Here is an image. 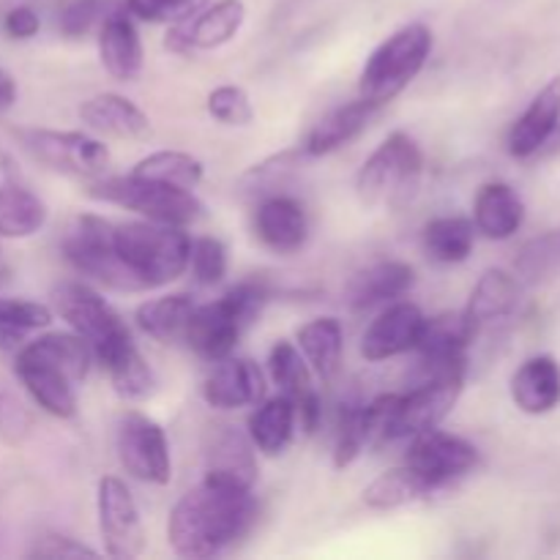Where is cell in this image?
<instances>
[{"mask_svg":"<svg viewBox=\"0 0 560 560\" xmlns=\"http://www.w3.org/2000/svg\"><path fill=\"white\" fill-rule=\"evenodd\" d=\"M38 27H42V20H38V14L31 5H16V9H11L3 20V31L9 33V38H14V42H27V38L36 36Z\"/></svg>","mask_w":560,"mask_h":560,"instance_id":"7dc6e473","label":"cell"},{"mask_svg":"<svg viewBox=\"0 0 560 560\" xmlns=\"http://www.w3.org/2000/svg\"><path fill=\"white\" fill-rule=\"evenodd\" d=\"M47 224V206L27 186L0 184V238H31Z\"/></svg>","mask_w":560,"mask_h":560,"instance_id":"836d02e7","label":"cell"},{"mask_svg":"<svg viewBox=\"0 0 560 560\" xmlns=\"http://www.w3.org/2000/svg\"><path fill=\"white\" fill-rule=\"evenodd\" d=\"M416 284L413 266L402 260H381L361 268L345 290V301L353 312L375 310L381 304H392L408 295Z\"/></svg>","mask_w":560,"mask_h":560,"instance_id":"44dd1931","label":"cell"},{"mask_svg":"<svg viewBox=\"0 0 560 560\" xmlns=\"http://www.w3.org/2000/svg\"><path fill=\"white\" fill-rule=\"evenodd\" d=\"M257 512L252 487L206 474L170 512L167 541L180 558H213L249 534Z\"/></svg>","mask_w":560,"mask_h":560,"instance_id":"6da1fadb","label":"cell"},{"mask_svg":"<svg viewBox=\"0 0 560 560\" xmlns=\"http://www.w3.org/2000/svg\"><path fill=\"white\" fill-rule=\"evenodd\" d=\"M131 175L195 191L206 178V164L186 151H156L151 156L140 159Z\"/></svg>","mask_w":560,"mask_h":560,"instance_id":"74e56055","label":"cell"},{"mask_svg":"<svg viewBox=\"0 0 560 560\" xmlns=\"http://www.w3.org/2000/svg\"><path fill=\"white\" fill-rule=\"evenodd\" d=\"M474 244L476 228L465 217H438L427 222L424 233H421V246H424L427 257H432L441 266L465 262L474 252Z\"/></svg>","mask_w":560,"mask_h":560,"instance_id":"d6a6232c","label":"cell"},{"mask_svg":"<svg viewBox=\"0 0 560 560\" xmlns=\"http://www.w3.org/2000/svg\"><path fill=\"white\" fill-rule=\"evenodd\" d=\"M424 320V312L416 304H410V301H392L364 331L361 355L372 361V364H377V361H388L410 353L419 345Z\"/></svg>","mask_w":560,"mask_h":560,"instance_id":"e0dca14e","label":"cell"},{"mask_svg":"<svg viewBox=\"0 0 560 560\" xmlns=\"http://www.w3.org/2000/svg\"><path fill=\"white\" fill-rule=\"evenodd\" d=\"M88 195L98 202L126 208V211L140 213L142 219L175 224V228H189L206 213V206L197 200L191 189L159 184V180H148L131 173L102 175L96 180H88Z\"/></svg>","mask_w":560,"mask_h":560,"instance_id":"52a82bcc","label":"cell"},{"mask_svg":"<svg viewBox=\"0 0 560 560\" xmlns=\"http://www.w3.org/2000/svg\"><path fill=\"white\" fill-rule=\"evenodd\" d=\"M520 301H523V282L503 268H490L474 284L463 312L479 334L495 323L509 320L520 310Z\"/></svg>","mask_w":560,"mask_h":560,"instance_id":"603a6c76","label":"cell"},{"mask_svg":"<svg viewBox=\"0 0 560 560\" xmlns=\"http://www.w3.org/2000/svg\"><path fill=\"white\" fill-rule=\"evenodd\" d=\"M31 427L33 419L25 405L9 388L0 386V441L16 446V443H22L31 435Z\"/></svg>","mask_w":560,"mask_h":560,"instance_id":"f6af8a7d","label":"cell"},{"mask_svg":"<svg viewBox=\"0 0 560 560\" xmlns=\"http://www.w3.org/2000/svg\"><path fill=\"white\" fill-rule=\"evenodd\" d=\"M377 104L366 102L364 96H359L355 102L339 104L331 113L323 115L315 126H312L310 137L304 142V156H328V153L339 151L348 142H353L361 131L370 126V120L377 115Z\"/></svg>","mask_w":560,"mask_h":560,"instance_id":"d4e9b609","label":"cell"},{"mask_svg":"<svg viewBox=\"0 0 560 560\" xmlns=\"http://www.w3.org/2000/svg\"><path fill=\"white\" fill-rule=\"evenodd\" d=\"M465 388V377H427V381L416 383L408 394H397L392 416H388L386 432H383V443L394 441H410V438L421 435L427 430L441 427V421L457 405L459 394Z\"/></svg>","mask_w":560,"mask_h":560,"instance_id":"8fae6325","label":"cell"},{"mask_svg":"<svg viewBox=\"0 0 560 560\" xmlns=\"http://www.w3.org/2000/svg\"><path fill=\"white\" fill-rule=\"evenodd\" d=\"M208 115L213 120H219L222 126H235V129H244L255 120V107H252V98L244 88L238 85H219L208 93Z\"/></svg>","mask_w":560,"mask_h":560,"instance_id":"60d3db41","label":"cell"},{"mask_svg":"<svg viewBox=\"0 0 560 560\" xmlns=\"http://www.w3.org/2000/svg\"><path fill=\"white\" fill-rule=\"evenodd\" d=\"M93 350L80 334L47 331L16 350L14 372L33 402L55 419H74L77 386L88 377Z\"/></svg>","mask_w":560,"mask_h":560,"instance_id":"7a4b0ae2","label":"cell"},{"mask_svg":"<svg viewBox=\"0 0 560 560\" xmlns=\"http://www.w3.org/2000/svg\"><path fill=\"white\" fill-rule=\"evenodd\" d=\"M421 175H424V153L419 142L405 131H394L361 164L355 191L364 208L402 211L419 195Z\"/></svg>","mask_w":560,"mask_h":560,"instance_id":"5b68a950","label":"cell"},{"mask_svg":"<svg viewBox=\"0 0 560 560\" xmlns=\"http://www.w3.org/2000/svg\"><path fill=\"white\" fill-rule=\"evenodd\" d=\"M405 465H410L438 492L443 487L454 485V481L465 479L479 465V448L465 441V438L435 427V430L410 438Z\"/></svg>","mask_w":560,"mask_h":560,"instance_id":"4fadbf2b","label":"cell"},{"mask_svg":"<svg viewBox=\"0 0 560 560\" xmlns=\"http://www.w3.org/2000/svg\"><path fill=\"white\" fill-rule=\"evenodd\" d=\"M295 339H299L295 345L304 353L312 375L320 377L323 383H331L339 375V366H342V323L337 317H317V320L301 326Z\"/></svg>","mask_w":560,"mask_h":560,"instance_id":"f1b7e54d","label":"cell"},{"mask_svg":"<svg viewBox=\"0 0 560 560\" xmlns=\"http://www.w3.org/2000/svg\"><path fill=\"white\" fill-rule=\"evenodd\" d=\"M195 306L197 304L186 293L162 295V299L145 301V304L137 306L135 320L142 328V334H148L156 342L178 345L184 342L186 326H189Z\"/></svg>","mask_w":560,"mask_h":560,"instance_id":"4dcf8cb0","label":"cell"},{"mask_svg":"<svg viewBox=\"0 0 560 560\" xmlns=\"http://www.w3.org/2000/svg\"><path fill=\"white\" fill-rule=\"evenodd\" d=\"M432 492L435 490L430 487V481L421 479L410 465H399V468L386 470L372 485H366L361 498L372 512H397V509L424 501Z\"/></svg>","mask_w":560,"mask_h":560,"instance_id":"1f68e13d","label":"cell"},{"mask_svg":"<svg viewBox=\"0 0 560 560\" xmlns=\"http://www.w3.org/2000/svg\"><path fill=\"white\" fill-rule=\"evenodd\" d=\"M268 304V288L260 282H241L217 301L195 306L184 342L200 359L219 361L233 355L235 345L255 326Z\"/></svg>","mask_w":560,"mask_h":560,"instance_id":"277c9868","label":"cell"},{"mask_svg":"<svg viewBox=\"0 0 560 560\" xmlns=\"http://www.w3.org/2000/svg\"><path fill=\"white\" fill-rule=\"evenodd\" d=\"M115 224L93 213H82L69 224L63 235V255L80 277L104 284L118 293H140L115 252Z\"/></svg>","mask_w":560,"mask_h":560,"instance_id":"ba28073f","label":"cell"},{"mask_svg":"<svg viewBox=\"0 0 560 560\" xmlns=\"http://www.w3.org/2000/svg\"><path fill=\"white\" fill-rule=\"evenodd\" d=\"M115 448L118 459L131 479L142 485L164 487L173 479V457L170 441L162 424L140 410H126L115 430Z\"/></svg>","mask_w":560,"mask_h":560,"instance_id":"30bf717a","label":"cell"},{"mask_svg":"<svg viewBox=\"0 0 560 560\" xmlns=\"http://www.w3.org/2000/svg\"><path fill=\"white\" fill-rule=\"evenodd\" d=\"M206 3L208 0H126V11L153 25H175L195 16Z\"/></svg>","mask_w":560,"mask_h":560,"instance_id":"7bdbcfd3","label":"cell"},{"mask_svg":"<svg viewBox=\"0 0 560 560\" xmlns=\"http://www.w3.org/2000/svg\"><path fill=\"white\" fill-rule=\"evenodd\" d=\"M93 359L107 370L115 394L126 402H142V399L156 392V375L137 350L131 334H124V337L107 342L102 350H96Z\"/></svg>","mask_w":560,"mask_h":560,"instance_id":"7402d4cb","label":"cell"},{"mask_svg":"<svg viewBox=\"0 0 560 560\" xmlns=\"http://www.w3.org/2000/svg\"><path fill=\"white\" fill-rule=\"evenodd\" d=\"M514 273L528 288H541L560 279V228L536 235L514 257Z\"/></svg>","mask_w":560,"mask_h":560,"instance_id":"8d00e7d4","label":"cell"},{"mask_svg":"<svg viewBox=\"0 0 560 560\" xmlns=\"http://www.w3.org/2000/svg\"><path fill=\"white\" fill-rule=\"evenodd\" d=\"M301 156H304V151H284L279 153V156H271L268 162L255 164V167L244 175L241 184H244V189L255 197L277 195V191H282L279 186L284 184L288 173H293V170L299 167Z\"/></svg>","mask_w":560,"mask_h":560,"instance_id":"b9f144b4","label":"cell"},{"mask_svg":"<svg viewBox=\"0 0 560 560\" xmlns=\"http://www.w3.org/2000/svg\"><path fill=\"white\" fill-rule=\"evenodd\" d=\"M31 558H49V560H63V558H82V556H98L93 547L82 545V541L71 539V536L49 534L42 536V539L33 545V550L27 552Z\"/></svg>","mask_w":560,"mask_h":560,"instance_id":"bcb514c9","label":"cell"},{"mask_svg":"<svg viewBox=\"0 0 560 560\" xmlns=\"http://www.w3.org/2000/svg\"><path fill=\"white\" fill-rule=\"evenodd\" d=\"M5 277V262H3V257H0V279Z\"/></svg>","mask_w":560,"mask_h":560,"instance_id":"681fc988","label":"cell"},{"mask_svg":"<svg viewBox=\"0 0 560 560\" xmlns=\"http://www.w3.org/2000/svg\"><path fill=\"white\" fill-rule=\"evenodd\" d=\"M98 60L113 80L135 82L145 63V49L137 33L135 16L124 9L104 14L98 27Z\"/></svg>","mask_w":560,"mask_h":560,"instance_id":"d6986e66","label":"cell"},{"mask_svg":"<svg viewBox=\"0 0 560 560\" xmlns=\"http://www.w3.org/2000/svg\"><path fill=\"white\" fill-rule=\"evenodd\" d=\"M208 470L206 474L224 476L230 481H238L244 487H255L257 481V459L255 446L249 438L241 435L233 427H213L206 446Z\"/></svg>","mask_w":560,"mask_h":560,"instance_id":"83f0119b","label":"cell"},{"mask_svg":"<svg viewBox=\"0 0 560 560\" xmlns=\"http://www.w3.org/2000/svg\"><path fill=\"white\" fill-rule=\"evenodd\" d=\"M98 536L109 558L131 560L145 552V528L135 495L118 476H104L96 487Z\"/></svg>","mask_w":560,"mask_h":560,"instance_id":"7c38bea8","label":"cell"},{"mask_svg":"<svg viewBox=\"0 0 560 560\" xmlns=\"http://www.w3.org/2000/svg\"><path fill=\"white\" fill-rule=\"evenodd\" d=\"M115 252L135 279L137 290H156L175 282L189 266L191 238L186 228L162 222L115 224Z\"/></svg>","mask_w":560,"mask_h":560,"instance_id":"3957f363","label":"cell"},{"mask_svg":"<svg viewBox=\"0 0 560 560\" xmlns=\"http://www.w3.org/2000/svg\"><path fill=\"white\" fill-rule=\"evenodd\" d=\"M20 142L38 164L55 173L80 180H96L107 175L109 151L98 137L88 131L58 129H22Z\"/></svg>","mask_w":560,"mask_h":560,"instance_id":"9c48e42d","label":"cell"},{"mask_svg":"<svg viewBox=\"0 0 560 560\" xmlns=\"http://www.w3.org/2000/svg\"><path fill=\"white\" fill-rule=\"evenodd\" d=\"M268 375H271L273 386H279V394H284L290 402H301V399L317 394L304 353L299 350V345L288 342V339L273 342L271 353H268Z\"/></svg>","mask_w":560,"mask_h":560,"instance_id":"d590c367","label":"cell"},{"mask_svg":"<svg viewBox=\"0 0 560 560\" xmlns=\"http://www.w3.org/2000/svg\"><path fill=\"white\" fill-rule=\"evenodd\" d=\"M372 443H375V432H372L370 408L366 405H348L339 413L337 441H334V468H350Z\"/></svg>","mask_w":560,"mask_h":560,"instance_id":"f35d334b","label":"cell"},{"mask_svg":"<svg viewBox=\"0 0 560 560\" xmlns=\"http://www.w3.org/2000/svg\"><path fill=\"white\" fill-rule=\"evenodd\" d=\"M16 102V82L9 71L0 69V109H9Z\"/></svg>","mask_w":560,"mask_h":560,"instance_id":"c3c4849f","label":"cell"},{"mask_svg":"<svg viewBox=\"0 0 560 560\" xmlns=\"http://www.w3.org/2000/svg\"><path fill=\"white\" fill-rule=\"evenodd\" d=\"M255 235L273 255H295L310 241V217L293 195L260 197L255 206Z\"/></svg>","mask_w":560,"mask_h":560,"instance_id":"2e32d148","label":"cell"},{"mask_svg":"<svg viewBox=\"0 0 560 560\" xmlns=\"http://www.w3.org/2000/svg\"><path fill=\"white\" fill-rule=\"evenodd\" d=\"M98 20H104L102 0H69L58 14V31L66 38H82L93 31Z\"/></svg>","mask_w":560,"mask_h":560,"instance_id":"ee69618b","label":"cell"},{"mask_svg":"<svg viewBox=\"0 0 560 560\" xmlns=\"http://www.w3.org/2000/svg\"><path fill=\"white\" fill-rule=\"evenodd\" d=\"M295 427L299 424H295L293 402L279 394L255 405V413L249 416V441L266 457H279L293 443Z\"/></svg>","mask_w":560,"mask_h":560,"instance_id":"f546056e","label":"cell"},{"mask_svg":"<svg viewBox=\"0 0 560 560\" xmlns=\"http://www.w3.org/2000/svg\"><path fill=\"white\" fill-rule=\"evenodd\" d=\"M52 326V310L38 301L0 299V350L16 353L31 334Z\"/></svg>","mask_w":560,"mask_h":560,"instance_id":"e575fe53","label":"cell"},{"mask_svg":"<svg viewBox=\"0 0 560 560\" xmlns=\"http://www.w3.org/2000/svg\"><path fill=\"white\" fill-rule=\"evenodd\" d=\"M202 381V399L217 410L255 408L266 399V377L252 359H219Z\"/></svg>","mask_w":560,"mask_h":560,"instance_id":"ac0fdd59","label":"cell"},{"mask_svg":"<svg viewBox=\"0 0 560 560\" xmlns=\"http://www.w3.org/2000/svg\"><path fill=\"white\" fill-rule=\"evenodd\" d=\"M560 124V74L552 77L514 120L506 148L514 159H530L550 142Z\"/></svg>","mask_w":560,"mask_h":560,"instance_id":"ffe728a7","label":"cell"},{"mask_svg":"<svg viewBox=\"0 0 560 560\" xmlns=\"http://www.w3.org/2000/svg\"><path fill=\"white\" fill-rule=\"evenodd\" d=\"M432 52V31L421 22H410L383 38L366 58L359 77V93L366 102H394L427 66Z\"/></svg>","mask_w":560,"mask_h":560,"instance_id":"8992f818","label":"cell"},{"mask_svg":"<svg viewBox=\"0 0 560 560\" xmlns=\"http://www.w3.org/2000/svg\"><path fill=\"white\" fill-rule=\"evenodd\" d=\"M525 222V202L517 189L503 180H492L479 189L474 200V228L490 241H509Z\"/></svg>","mask_w":560,"mask_h":560,"instance_id":"484cf974","label":"cell"},{"mask_svg":"<svg viewBox=\"0 0 560 560\" xmlns=\"http://www.w3.org/2000/svg\"><path fill=\"white\" fill-rule=\"evenodd\" d=\"M246 22L244 0H217L211 5H202L195 16L184 22L170 25L164 47L170 52L191 55L219 49L238 36V31Z\"/></svg>","mask_w":560,"mask_h":560,"instance_id":"9a60e30c","label":"cell"},{"mask_svg":"<svg viewBox=\"0 0 560 560\" xmlns=\"http://www.w3.org/2000/svg\"><path fill=\"white\" fill-rule=\"evenodd\" d=\"M512 399L523 413L545 416L560 405V364L552 355H534L512 375Z\"/></svg>","mask_w":560,"mask_h":560,"instance_id":"4316f807","label":"cell"},{"mask_svg":"<svg viewBox=\"0 0 560 560\" xmlns=\"http://www.w3.org/2000/svg\"><path fill=\"white\" fill-rule=\"evenodd\" d=\"M80 120L91 131L113 140H142L151 135V118L120 93H96L82 102Z\"/></svg>","mask_w":560,"mask_h":560,"instance_id":"cb8c5ba5","label":"cell"},{"mask_svg":"<svg viewBox=\"0 0 560 560\" xmlns=\"http://www.w3.org/2000/svg\"><path fill=\"white\" fill-rule=\"evenodd\" d=\"M52 304L55 312L69 323L71 331L80 334L91 345L93 355L107 342L129 334L118 312L85 282H60L52 290Z\"/></svg>","mask_w":560,"mask_h":560,"instance_id":"5bb4252c","label":"cell"},{"mask_svg":"<svg viewBox=\"0 0 560 560\" xmlns=\"http://www.w3.org/2000/svg\"><path fill=\"white\" fill-rule=\"evenodd\" d=\"M191 277L202 284V288H213L228 277V249L213 235H202V238H191L189 246V266Z\"/></svg>","mask_w":560,"mask_h":560,"instance_id":"ab89813d","label":"cell"}]
</instances>
